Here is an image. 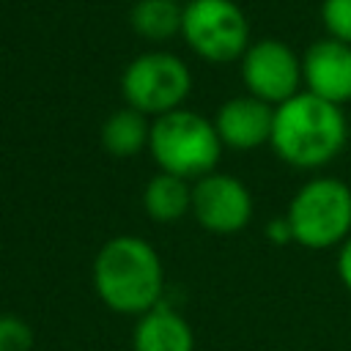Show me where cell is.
<instances>
[{
  "mask_svg": "<svg viewBox=\"0 0 351 351\" xmlns=\"http://www.w3.org/2000/svg\"><path fill=\"white\" fill-rule=\"evenodd\" d=\"M132 351H195L192 324L167 302L134 318Z\"/></svg>",
  "mask_w": 351,
  "mask_h": 351,
  "instance_id": "cell-11",
  "label": "cell"
},
{
  "mask_svg": "<svg viewBox=\"0 0 351 351\" xmlns=\"http://www.w3.org/2000/svg\"><path fill=\"white\" fill-rule=\"evenodd\" d=\"M266 239L274 241V244H293V236H291V228H288L285 217H280V219L266 225Z\"/></svg>",
  "mask_w": 351,
  "mask_h": 351,
  "instance_id": "cell-18",
  "label": "cell"
},
{
  "mask_svg": "<svg viewBox=\"0 0 351 351\" xmlns=\"http://www.w3.org/2000/svg\"><path fill=\"white\" fill-rule=\"evenodd\" d=\"M239 74L244 93L280 107L304 90L302 82V55L280 38H258L247 47L239 60Z\"/></svg>",
  "mask_w": 351,
  "mask_h": 351,
  "instance_id": "cell-7",
  "label": "cell"
},
{
  "mask_svg": "<svg viewBox=\"0 0 351 351\" xmlns=\"http://www.w3.org/2000/svg\"><path fill=\"white\" fill-rule=\"evenodd\" d=\"M293 244L304 250H337L351 236V186L337 176L307 178L285 208Z\"/></svg>",
  "mask_w": 351,
  "mask_h": 351,
  "instance_id": "cell-4",
  "label": "cell"
},
{
  "mask_svg": "<svg viewBox=\"0 0 351 351\" xmlns=\"http://www.w3.org/2000/svg\"><path fill=\"white\" fill-rule=\"evenodd\" d=\"M148 134H151V118L126 104L112 110L99 132L104 151L118 159H129L137 156L140 151H148Z\"/></svg>",
  "mask_w": 351,
  "mask_h": 351,
  "instance_id": "cell-13",
  "label": "cell"
},
{
  "mask_svg": "<svg viewBox=\"0 0 351 351\" xmlns=\"http://www.w3.org/2000/svg\"><path fill=\"white\" fill-rule=\"evenodd\" d=\"M192 93V69L186 60L167 49H148L132 58L121 74L123 104L148 115L151 121L186 107Z\"/></svg>",
  "mask_w": 351,
  "mask_h": 351,
  "instance_id": "cell-5",
  "label": "cell"
},
{
  "mask_svg": "<svg viewBox=\"0 0 351 351\" xmlns=\"http://www.w3.org/2000/svg\"><path fill=\"white\" fill-rule=\"evenodd\" d=\"M335 269H337V277L343 282V288L351 293V236L337 247V261H335Z\"/></svg>",
  "mask_w": 351,
  "mask_h": 351,
  "instance_id": "cell-17",
  "label": "cell"
},
{
  "mask_svg": "<svg viewBox=\"0 0 351 351\" xmlns=\"http://www.w3.org/2000/svg\"><path fill=\"white\" fill-rule=\"evenodd\" d=\"M181 38L192 55L206 63H239L252 44V27L236 0H189L184 3Z\"/></svg>",
  "mask_w": 351,
  "mask_h": 351,
  "instance_id": "cell-6",
  "label": "cell"
},
{
  "mask_svg": "<svg viewBox=\"0 0 351 351\" xmlns=\"http://www.w3.org/2000/svg\"><path fill=\"white\" fill-rule=\"evenodd\" d=\"M99 302L118 315H143L165 296V263L156 247L132 233L107 239L90 266Z\"/></svg>",
  "mask_w": 351,
  "mask_h": 351,
  "instance_id": "cell-1",
  "label": "cell"
},
{
  "mask_svg": "<svg viewBox=\"0 0 351 351\" xmlns=\"http://www.w3.org/2000/svg\"><path fill=\"white\" fill-rule=\"evenodd\" d=\"M184 3L178 0H137L129 11L132 30L151 44H165L181 36Z\"/></svg>",
  "mask_w": 351,
  "mask_h": 351,
  "instance_id": "cell-14",
  "label": "cell"
},
{
  "mask_svg": "<svg viewBox=\"0 0 351 351\" xmlns=\"http://www.w3.org/2000/svg\"><path fill=\"white\" fill-rule=\"evenodd\" d=\"M318 16L329 38L351 47V0H321Z\"/></svg>",
  "mask_w": 351,
  "mask_h": 351,
  "instance_id": "cell-15",
  "label": "cell"
},
{
  "mask_svg": "<svg viewBox=\"0 0 351 351\" xmlns=\"http://www.w3.org/2000/svg\"><path fill=\"white\" fill-rule=\"evenodd\" d=\"M33 343V326L22 315L0 313V351H30Z\"/></svg>",
  "mask_w": 351,
  "mask_h": 351,
  "instance_id": "cell-16",
  "label": "cell"
},
{
  "mask_svg": "<svg viewBox=\"0 0 351 351\" xmlns=\"http://www.w3.org/2000/svg\"><path fill=\"white\" fill-rule=\"evenodd\" d=\"M211 121L222 148L247 154L269 145L271 126H274V107L250 93H241L222 101Z\"/></svg>",
  "mask_w": 351,
  "mask_h": 351,
  "instance_id": "cell-10",
  "label": "cell"
},
{
  "mask_svg": "<svg viewBox=\"0 0 351 351\" xmlns=\"http://www.w3.org/2000/svg\"><path fill=\"white\" fill-rule=\"evenodd\" d=\"M255 214L250 186L230 173H208L192 181V217L211 236L241 233Z\"/></svg>",
  "mask_w": 351,
  "mask_h": 351,
  "instance_id": "cell-8",
  "label": "cell"
},
{
  "mask_svg": "<svg viewBox=\"0 0 351 351\" xmlns=\"http://www.w3.org/2000/svg\"><path fill=\"white\" fill-rule=\"evenodd\" d=\"M143 211L159 225L184 219L192 214V181L156 170L143 186Z\"/></svg>",
  "mask_w": 351,
  "mask_h": 351,
  "instance_id": "cell-12",
  "label": "cell"
},
{
  "mask_svg": "<svg viewBox=\"0 0 351 351\" xmlns=\"http://www.w3.org/2000/svg\"><path fill=\"white\" fill-rule=\"evenodd\" d=\"M302 82L307 93L346 107L351 101V47L329 36L313 41L302 52Z\"/></svg>",
  "mask_w": 351,
  "mask_h": 351,
  "instance_id": "cell-9",
  "label": "cell"
},
{
  "mask_svg": "<svg viewBox=\"0 0 351 351\" xmlns=\"http://www.w3.org/2000/svg\"><path fill=\"white\" fill-rule=\"evenodd\" d=\"M222 151L214 121L197 110L178 107L151 121L148 154L159 173L197 181L217 170Z\"/></svg>",
  "mask_w": 351,
  "mask_h": 351,
  "instance_id": "cell-3",
  "label": "cell"
},
{
  "mask_svg": "<svg viewBox=\"0 0 351 351\" xmlns=\"http://www.w3.org/2000/svg\"><path fill=\"white\" fill-rule=\"evenodd\" d=\"M178 3H189V0H178Z\"/></svg>",
  "mask_w": 351,
  "mask_h": 351,
  "instance_id": "cell-19",
  "label": "cell"
},
{
  "mask_svg": "<svg viewBox=\"0 0 351 351\" xmlns=\"http://www.w3.org/2000/svg\"><path fill=\"white\" fill-rule=\"evenodd\" d=\"M348 143V121L343 107L324 101L307 90L274 107L269 148L293 170L318 173L332 165Z\"/></svg>",
  "mask_w": 351,
  "mask_h": 351,
  "instance_id": "cell-2",
  "label": "cell"
}]
</instances>
